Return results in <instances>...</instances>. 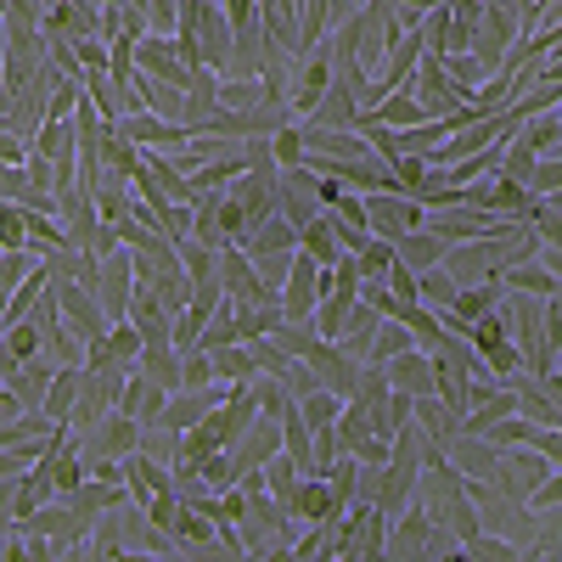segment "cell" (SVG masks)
Instances as JSON below:
<instances>
[{
	"label": "cell",
	"mask_w": 562,
	"mask_h": 562,
	"mask_svg": "<svg viewBox=\"0 0 562 562\" xmlns=\"http://www.w3.org/2000/svg\"><path fill=\"white\" fill-rule=\"evenodd\" d=\"M394 254H400V265H411V270L422 276V270H434V265H445L450 243L439 237V231H428V225H416V231H405V237L394 243Z\"/></svg>",
	"instance_id": "28"
},
{
	"label": "cell",
	"mask_w": 562,
	"mask_h": 562,
	"mask_svg": "<svg viewBox=\"0 0 562 562\" xmlns=\"http://www.w3.org/2000/svg\"><path fill=\"white\" fill-rule=\"evenodd\" d=\"M276 209L288 214L293 225H310L326 203H321V192H315V169L310 164H299V169H281V180H276Z\"/></svg>",
	"instance_id": "13"
},
{
	"label": "cell",
	"mask_w": 562,
	"mask_h": 562,
	"mask_svg": "<svg viewBox=\"0 0 562 562\" xmlns=\"http://www.w3.org/2000/svg\"><path fill=\"white\" fill-rule=\"evenodd\" d=\"M74 445H79V456L85 461H124V456H135L140 450V422L135 416H124V411H108L102 422H90V428H79L74 434Z\"/></svg>",
	"instance_id": "4"
},
{
	"label": "cell",
	"mask_w": 562,
	"mask_h": 562,
	"mask_svg": "<svg viewBox=\"0 0 562 562\" xmlns=\"http://www.w3.org/2000/svg\"><path fill=\"white\" fill-rule=\"evenodd\" d=\"M304 366L315 371V383H321V389H333V394L355 400V389H360V366H366V360H355L338 338H321V344L304 355Z\"/></svg>",
	"instance_id": "8"
},
{
	"label": "cell",
	"mask_w": 562,
	"mask_h": 562,
	"mask_svg": "<svg viewBox=\"0 0 562 562\" xmlns=\"http://www.w3.org/2000/svg\"><path fill=\"white\" fill-rule=\"evenodd\" d=\"M450 467L461 479H501V445L490 434H456L450 439Z\"/></svg>",
	"instance_id": "16"
},
{
	"label": "cell",
	"mask_w": 562,
	"mask_h": 562,
	"mask_svg": "<svg viewBox=\"0 0 562 562\" xmlns=\"http://www.w3.org/2000/svg\"><path fill=\"white\" fill-rule=\"evenodd\" d=\"M180 506H186V501H180V490H153L147 501H140V512H147V524H153V529H164V535L175 529Z\"/></svg>",
	"instance_id": "48"
},
{
	"label": "cell",
	"mask_w": 562,
	"mask_h": 562,
	"mask_svg": "<svg viewBox=\"0 0 562 562\" xmlns=\"http://www.w3.org/2000/svg\"><path fill=\"white\" fill-rule=\"evenodd\" d=\"M164 400H169V389H164L158 378H147L140 366L130 371L124 389H119V411L135 416V422H158V416H164Z\"/></svg>",
	"instance_id": "22"
},
{
	"label": "cell",
	"mask_w": 562,
	"mask_h": 562,
	"mask_svg": "<svg viewBox=\"0 0 562 562\" xmlns=\"http://www.w3.org/2000/svg\"><path fill=\"white\" fill-rule=\"evenodd\" d=\"M535 164H540V153L529 147V140H524V135H512V140H506V147H501V169H495V175H506V180H524V186H529V175H535Z\"/></svg>",
	"instance_id": "42"
},
{
	"label": "cell",
	"mask_w": 562,
	"mask_h": 562,
	"mask_svg": "<svg viewBox=\"0 0 562 562\" xmlns=\"http://www.w3.org/2000/svg\"><path fill=\"white\" fill-rule=\"evenodd\" d=\"M209 360H214V378L220 383H254L259 378V366H254V349L237 338V344H220V349H209Z\"/></svg>",
	"instance_id": "32"
},
{
	"label": "cell",
	"mask_w": 562,
	"mask_h": 562,
	"mask_svg": "<svg viewBox=\"0 0 562 562\" xmlns=\"http://www.w3.org/2000/svg\"><path fill=\"white\" fill-rule=\"evenodd\" d=\"M7 529H12V524H0V535H7Z\"/></svg>",
	"instance_id": "57"
},
{
	"label": "cell",
	"mask_w": 562,
	"mask_h": 562,
	"mask_svg": "<svg viewBox=\"0 0 562 562\" xmlns=\"http://www.w3.org/2000/svg\"><path fill=\"white\" fill-rule=\"evenodd\" d=\"M0 416H18V400H12V389H7V378H0Z\"/></svg>",
	"instance_id": "55"
},
{
	"label": "cell",
	"mask_w": 562,
	"mask_h": 562,
	"mask_svg": "<svg viewBox=\"0 0 562 562\" xmlns=\"http://www.w3.org/2000/svg\"><path fill=\"white\" fill-rule=\"evenodd\" d=\"M52 299H57L63 321L74 326L85 344H90V338H108V326H113V321H108L97 288H85V281H74V276H52Z\"/></svg>",
	"instance_id": "5"
},
{
	"label": "cell",
	"mask_w": 562,
	"mask_h": 562,
	"mask_svg": "<svg viewBox=\"0 0 562 562\" xmlns=\"http://www.w3.org/2000/svg\"><path fill=\"white\" fill-rule=\"evenodd\" d=\"M175 18H180V0H147V23H153V34H175Z\"/></svg>",
	"instance_id": "53"
},
{
	"label": "cell",
	"mask_w": 562,
	"mask_h": 562,
	"mask_svg": "<svg viewBox=\"0 0 562 562\" xmlns=\"http://www.w3.org/2000/svg\"><path fill=\"white\" fill-rule=\"evenodd\" d=\"M243 248H248V254H293V248H299V225L276 209L270 220H259V225L248 231Z\"/></svg>",
	"instance_id": "30"
},
{
	"label": "cell",
	"mask_w": 562,
	"mask_h": 562,
	"mask_svg": "<svg viewBox=\"0 0 562 562\" xmlns=\"http://www.w3.org/2000/svg\"><path fill=\"white\" fill-rule=\"evenodd\" d=\"M220 102L225 108H265L276 97H270V85L254 74V79H220Z\"/></svg>",
	"instance_id": "40"
},
{
	"label": "cell",
	"mask_w": 562,
	"mask_h": 562,
	"mask_svg": "<svg viewBox=\"0 0 562 562\" xmlns=\"http://www.w3.org/2000/svg\"><path fill=\"white\" fill-rule=\"evenodd\" d=\"M411 90L422 97V108H428V119H450V113H467V108H479V97L467 85L450 79V68L439 63V52H428L422 45V57H416V74H411Z\"/></svg>",
	"instance_id": "1"
},
{
	"label": "cell",
	"mask_w": 562,
	"mask_h": 562,
	"mask_svg": "<svg viewBox=\"0 0 562 562\" xmlns=\"http://www.w3.org/2000/svg\"><path fill=\"white\" fill-rule=\"evenodd\" d=\"M529 192H535V198L562 192V153H546V158L535 164V175H529Z\"/></svg>",
	"instance_id": "50"
},
{
	"label": "cell",
	"mask_w": 562,
	"mask_h": 562,
	"mask_svg": "<svg viewBox=\"0 0 562 562\" xmlns=\"http://www.w3.org/2000/svg\"><path fill=\"white\" fill-rule=\"evenodd\" d=\"M7 304H12V281L0 276V315H7ZM0 333H7V326H0Z\"/></svg>",
	"instance_id": "56"
},
{
	"label": "cell",
	"mask_w": 562,
	"mask_h": 562,
	"mask_svg": "<svg viewBox=\"0 0 562 562\" xmlns=\"http://www.w3.org/2000/svg\"><path fill=\"white\" fill-rule=\"evenodd\" d=\"M422 220H428V209H422L411 192H371V198H366V225H371V237L400 243L405 231H416Z\"/></svg>",
	"instance_id": "6"
},
{
	"label": "cell",
	"mask_w": 562,
	"mask_h": 562,
	"mask_svg": "<svg viewBox=\"0 0 562 562\" xmlns=\"http://www.w3.org/2000/svg\"><path fill=\"white\" fill-rule=\"evenodd\" d=\"M276 180H281V169H243L237 180L225 186L231 198L243 203V214L259 225V220H270L276 214Z\"/></svg>",
	"instance_id": "18"
},
{
	"label": "cell",
	"mask_w": 562,
	"mask_h": 562,
	"mask_svg": "<svg viewBox=\"0 0 562 562\" xmlns=\"http://www.w3.org/2000/svg\"><path fill=\"white\" fill-rule=\"evenodd\" d=\"M378 326H383V315L371 310L366 299H355V310H349V326H344V338H338V344H344L355 360H366V355H371V338H378Z\"/></svg>",
	"instance_id": "33"
},
{
	"label": "cell",
	"mask_w": 562,
	"mask_h": 562,
	"mask_svg": "<svg viewBox=\"0 0 562 562\" xmlns=\"http://www.w3.org/2000/svg\"><path fill=\"white\" fill-rule=\"evenodd\" d=\"M349 259H355L360 281H383V276H389V265H394L400 254H394V243H389V237H366V243H360Z\"/></svg>",
	"instance_id": "35"
},
{
	"label": "cell",
	"mask_w": 562,
	"mask_h": 562,
	"mask_svg": "<svg viewBox=\"0 0 562 562\" xmlns=\"http://www.w3.org/2000/svg\"><path fill=\"white\" fill-rule=\"evenodd\" d=\"M140 456H153V461L175 467V461H180V434L164 428V422H140Z\"/></svg>",
	"instance_id": "39"
},
{
	"label": "cell",
	"mask_w": 562,
	"mask_h": 562,
	"mask_svg": "<svg viewBox=\"0 0 562 562\" xmlns=\"http://www.w3.org/2000/svg\"><path fill=\"white\" fill-rule=\"evenodd\" d=\"M299 411H304L310 428H333V422L344 416V394H333V389H310V394H299Z\"/></svg>",
	"instance_id": "38"
},
{
	"label": "cell",
	"mask_w": 562,
	"mask_h": 562,
	"mask_svg": "<svg viewBox=\"0 0 562 562\" xmlns=\"http://www.w3.org/2000/svg\"><path fill=\"white\" fill-rule=\"evenodd\" d=\"M198 473H203V484L220 495V490L237 484V461H231V450H214V456H203V461H198Z\"/></svg>",
	"instance_id": "49"
},
{
	"label": "cell",
	"mask_w": 562,
	"mask_h": 562,
	"mask_svg": "<svg viewBox=\"0 0 562 562\" xmlns=\"http://www.w3.org/2000/svg\"><path fill=\"white\" fill-rule=\"evenodd\" d=\"M495 281H501V293H529V299H557V276L540 265V254L535 259H524V265H506V270H495Z\"/></svg>",
	"instance_id": "27"
},
{
	"label": "cell",
	"mask_w": 562,
	"mask_h": 562,
	"mask_svg": "<svg viewBox=\"0 0 562 562\" xmlns=\"http://www.w3.org/2000/svg\"><path fill=\"white\" fill-rule=\"evenodd\" d=\"M97 299L108 310V321H124L130 315V299H135V254L119 243L113 254H102V281H97Z\"/></svg>",
	"instance_id": "9"
},
{
	"label": "cell",
	"mask_w": 562,
	"mask_h": 562,
	"mask_svg": "<svg viewBox=\"0 0 562 562\" xmlns=\"http://www.w3.org/2000/svg\"><path fill=\"white\" fill-rule=\"evenodd\" d=\"M389 551V512L378 506H349L338 518V557L344 562H371Z\"/></svg>",
	"instance_id": "3"
},
{
	"label": "cell",
	"mask_w": 562,
	"mask_h": 562,
	"mask_svg": "<svg viewBox=\"0 0 562 562\" xmlns=\"http://www.w3.org/2000/svg\"><path fill=\"white\" fill-rule=\"evenodd\" d=\"M299 248L310 254V259H321V265H338L349 248H344V237H338V225H333V214H315L310 225H299Z\"/></svg>",
	"instance_id": "29"
},
{
	"label": "cell",
	"mask_w": 562,
	"mask_h": 562,
	"mask_svg": "<svg viewBox=\"0 0 562 562\" xmlns=\"http://www.w3.org/2000/svg\"><path fill=\"white\" fill-rule=\"evenodd\" d=\"M428 529H434V518L411 501L405 512L389 518V551L383 557H428Z\"/></svg>",
	"instance_id": "21"
},
{
	"label": "cell",
	"mask_w": 562,
	"mask_h": 562,
	"mask_svg": "<svg viewBox=\"0 0 562 562\" xmlns=\"http://www.w3.org/2000/svg\"><path fill=\"white\" fill-rule=\"evenodd\" d=\"M344 512H349V506L333 495V484H326L321 473H304V479H299V495H293V518H299V524H338Z\"/></svg>",
	"instance_id": "19"
},
{
	"label": "cell",
	"mask_w": 562,
	"mask_h": 562,
	"mask_svg": "<svg viewBox=\"0 0 562 562\" xmlns=\"http://www.w3.org/2000/svg\"><path fill=\"white\" fill-rule=\"evenodd\" d=\"M130 321L140 326V338H147V349H153V344H175V310H169V304L147 288V281H135Z\"/></svg>",
	"instance_id": "17"
},
{
	"label": "cell",
	"mask_w": 562,
	"mask_h": 562,
	"mask_svg": "<svg viewBox=\"0 0 562 562\" xmlns=\"http://www.w3.org/2000/svg\"><path fill=\"white\" fill-rule=\"evenodd\" d=\"M506 293H501V281H473V288H461L456 293V304L450 310H439V321H445V333H467L484 310H495Z\"/></svg>",
	"instance_id": "23"
},
{
	"label": "cell",
	"mask_w": 562,
	"mask_h": 562,
	"mask_svg": "<svg viewBox=\"0 0 562 562\" xmlns=\"http://www.w3.org/2000/svg\"><path fill=\"white\" fill-rule=\"evenodd\" d=\"M299 124H321V130H355V124H360V97H355L349 85H338V79H333V85L321 90V102H315Z\"/></svg>",
	"instance_id": "20"
},
{
	"label": "cell",
	"mask_w": 562,
	"mask_h": 562,
	"mask_svg": "<svg viewBox=\"0 0 562 562\" xmlns=\"http://www.w3.org/2000/svg\"><path fill=\"white\" fill-rule=\"evenodd\" d=\"M529 225H535V237H540L546 248H562V209H551V203H535Z\"/></svg>",
	"instance_id": "51"
},
{
	"label": "cell",
	"mask_w": 562,
	"mask_h": 562,
	"mask_svg": "<svg viewBox=\"0 0 562 562\" xmlns=\"http://www.w3.org/2000/svg\"><path fill=\"white\" fill-rule=\"evenodd\" d=\"M411 344H416V338H411V326L394 321V315H383V326H378V338H371V355H366V360H378V366H383V360H394V355L411 349Z\"/></svg>",
	"instance_id": "43"
},
{
	"label": "cell",
	"mask_w": 562,
	"mask_h": 562,
	"mask_svg": "<svg viewBox=\"0 0 562 562\" xmlns=\"http://www.w3.org/2000/svg\"><path fill=\"white\" fill-rule=\"evenodd\" d=\"M270 153H276V169H299V164H310V147H304L299 119H293V124H281V130L270 135Z\"/></svg>",
	"instance_id": "41"
},
{
	"label": "cell",
	"mask_w": 562,
	"mask_h": 562,
	"mask_svg": "<svg viewBox=\"0 0 562 562\" xmlns=\"http://www.w3.org/2000/svg\"><path fill=\"white\" fill-rule=\"evenodd\" d=\"M248 389H254V400H259V411H265V416H288V405H293V389L281 383V378L259 371V378H254Z\"/></svg>",
	"instance_id": "45"
},
{
	"label": "cell",
	"mask_w": 562,
	"mask_h": 562,
	"mask_svg": "<svg viewBox=\"0 0 562 562\" xmlns=\"http://www.w3.org/2000/svg\"><path fill=\"white\" fill-rule=\"evenodd\" d=\"M389 366V383L394 389H405V394H434V355L428 349H400L394 360H383Z\"/></svg>",
	"instance_id": "26"
},
{
	"label": "cell",
	"mask_w": 562,
	"mask_h": 562,
	"mask_svg": "<svg viewBox=\"0 0 562 562\" xmlns=\"http://www.w3.org/2000/svg\"><path fill=\"white\" fill-rule=\"evenodd\" d=\"M29 140H34L40 158H52V164H79V130H74V119H52V113H45L40 130H34Z\"/></svg>",
	"instance_id": "25"
},
{
	"label": "cell",
	"mask_w": 562,
	"mask_h": 562,
	"mask_svg": "<svg viewBox=\"0 0 562 562\" xmlns=\"http://www.w3.org/2000/svg\"><path fill=\"white\" fill-rule=\"evenodd\" d=\"M0 254H7V248H0Z\"/></svg>",
	"instance_id": "58"
},
{
	"label": "cell",
	"mask_w": 562,
	"mask_h": 562,
	"mask_svg": "<svg viewBox=\"0 0 562 562\" xmlns=\"http://www.w3.org/2000/svg\"><path fill=\"white\" fill-rule=\"evenodd\" d=\"M214 450H225V439H220V428H214V411L198 422V428H186L180 434V461H203V456H214Z\"/></svg>",
	"instance_id": "37"
},
{
	"label": "cell",
	"mask_w": 562,
	"mask_h": 562,
	"mask_svg": "<svg viewBox=\"0 0 562 562\" xmlns=\"http://www.w3.org/2000/svg\"><path fill=\"white\" fill-rule=\"evenodd\" d=\"M338 445L355 456V461H366V467H389V439L378 434V422H371V411L366 405H355V400H344V416H338Z\"/></svg>",
	"instance_id": "7"
},
{
	"label": "cell",
	"mask_w": 562,
	"mask_h": 562,
	"mask_svg": "<svg viewBox=\"0 0 562 562\" xmlns=\"http://www.w3.org/2000/svg\"><path fill=\"white\" fill-rule=\"evenodd\" d=\"M135 68L164 79V85H175V90H186V79H192V68H186L180 52H175V34H153V29L135 40Z\"/></svg>",
	"instance_id": "12"
},
{
	"label": "cell",
	"mask_w": 562,
	"mask_h": 562,
	"mask_svg": "<svg viewBox=\"0 0 562 562\" xmlns=\"http://www.w3.org/2000/svg\"><path fill=\"white\" fill-rule=\"evenodd\" d=\"M461 557H473V562H512V557H524V551L512 546L506 535H495V529H479L473 540L461 546Z\"/></svg>",
	"instance_id": "44"
},
{
	"label": "cell",
	"mask_w": 562,
	"mask_h": 562,
	"mask_svg": "<svg viewBox=\"0 0 562 562\" xmlns=\"http://www.w3.org/2000/svg\"><path fill=\"white\" fill-rule=\"evenodd\" d=\"M198 45H203V63L209 68H231V52H237V34H231V18H225V0H203L198 7Z\"/></svg>",
	"instance_id": "14"
},
{
	"label": "cell",
	"mask_w": 562,
	"mask_h": 562,
	"mask_svg": "<svg viewBox=\"0 0 562 562\" xmlns=\"http://www.w3.org/2000/svg\"><path fill=\"white\" fill-rule=\"evenodd\" d=\"M293 259H299V248L293 254H254V270H259V281H270V288L281 293V281H288Z\"/></svg>",
	"instance_id": "52"
},
{
	"label": "cell",
	"mask_w": 562,
	"mask_h": 562,
	"mask_svg": "<svg viewBox=\"0 0 562 562\" xmlns=\"http://www.w3.org/2000/svg\"><path fill=\"white\" fill-rule=\"evenodd\" d=\"M220 344H237V310H231V299L209 315V326L198 333V344H192V349H220Z\"/></svg>",
	"instance_id": "46"
},
{
	"label": "cell",
	"mask_w": 562,
	"mask_h": 562,
	"mask_svg": "<svg viewBox=\"0 0 562 562\" xmlns=\"http://www.w3.org/2000/svg\"><path fill=\"white\" fill-rule=\"evenodd\" d=\"M225 450H231V461H237V479L254 473V467H265V461L281 450V416H265V411H259V416L248 422V434H243L237 445H225Z\"/></svg>",
	"instance_id": "15"
},
{
	"label": "cell",
	"mask_w": 562,
	"mask_h": 562,
	"mask_svg": "<svg viewBox=\"0 0 562 562\" xmlns=\"http://www.w3.org/2000/svg\"><path fill=\"white\" fill-rule=\"evenodd\" d=\"M79 378H85V366H57V371H52V389H45V400H40V411L52 416V422H68V416H74Z\"/></svg>",
	"instance_id": "31"
},
{
	"label": "cell",
	"mask_w": 562,
	"mask_h": 562,
	"mask_svg": "<svg viewBox=\"0 0 562 562\" xmlns=\"http://www.w3.org/2000/svg\"><path fill=\"white\" fill-rule=\"evenodd\" d=\"M383 281L394 288V299H411V304L422 299V293H416V270H411V265H400V259L389 265V276H383Z\"/></svg>",
	"instance_id": "54"
},
{
	"label": "cell",
	"mask_w": 562,
	"mask_h": 562,
	"mask_svg": "<svg viewBox=\"0 0 562 562\" xmlns=\"http://www.w3.org/2000/svg\"><path fill=\"white\" fill-rule=\"evenodd\" d=\"M416 293H422V304H428V310H450L456 293H461V281H456L445 265H434V270H422V276H416Z\"/></svg>",
	"instance_id": "36"
},
{
	"label": "cell",
	"mask_w": 562,
	"mask_h": 562,
	"mask_svg": "<svg viewBox=\"0 0 562 562\" xmlns=\"http://www.w3.org/2000/svg\"><path fill=\"white\" fill-rule=\"evenodd\" d=\"M315 304H321V259H310L299 248L288 281H281V315L288 321H315Z\"/></svg>",
	"instance_id": "10"
},
{
	"label": "cell",
	"mask_w": 562,
	"mask_h": 562,
	"mask_svg": "<svg viewBox=\"0 0 562 562\" xmlns=\"http://www.w3.org/2000/svg\"><path fill=\"white\" fill-rule=\"evenodd\" d=\"M293 557H338V524H304Z\"/></svg>",
	"instance_id": "47"
},
{
	"label": "cell",
	"mask_w": 562,
	"mask_h": 562,
	"mask_svg": "<svg viewBox=\"0 0 562 562\" xmlns=\"http://www.w3.org/2000/svg\"><path fill=\"white\" fill-rule=\"evenodd\" d=\"M220 281H225V299L231 304H254V299H276V288L270 281H259V270H254V254L248 248H220Z\"/></svg>",
	"instance_id": "11"
},
{
	"label": "cell",
	"mask_w": 562,
	"mask_h": 562,
	"mask_svg": "<svg viewBox=\"0 0 562 562\" xmlns=\"http://www.w3.org/2000/svg\"><path fill=\"white\" fill-rule=\"evenodd\" d=\"M467 344L479 349V360H484V371L495 383H506L512 371H524V355H518V344H512V321H506V299L495 304V310H484L473 326H467Z\"/></svg>",
	"instance_id": "2"
},
{
	"label": "cell",
	"mask_w": 562,
	"mask_h": 562,
	"mask_svg": "<svg viewBox=\"0 0 562 562\" xmlns=\"http://www.w3.org/2000/svg\"><path fill=\"white\" fill-rule=\"evenodd\" d=\"M23 214H29V248H34V254L68 248V225H63L57 214H45V209H23Z\"/></svg>",
	"instance_id": "34"
},
{
	"label": "cell",
	"mask_w": 562,
	"mask_h": 562,
	"mask_svg": "<svg viewBox=\"0 0 562 562\" xmlns=\"http://www.w3.org/2000/svg\"><path fill=\"white\" fill-rule=\"evenodd\" d=\"M259 416V400H254V389L248 383H231V394L214 405V428H220V439L225 445H237L243 434H248V422Z\"/></svg>",
	"instance_id": "24"
}]
</instances>
